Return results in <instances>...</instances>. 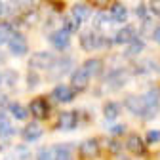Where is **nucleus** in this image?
I'll return each instance as SVG.
<instances>
[{
  "mask_svg": "<svg viewBox=\"0 0 160 160\" xmlns=\"http://www.w3.org/2000/svg\"><path fill=\"white\" fill-rule=\"evenodd\" d=\"M111 17L105 10H99L95 15H93V31L99 32V31H103V29H109L111 27Z\"/></svg>",
  "mask_w": 160,
  "mask_h": 160,
  "instance_id": "nucleus-21",
  "label": "nucleus"
},
{
  "mask_svg": "<svg viewBox=\"0 0 160 160\" xmlns=\"http://www.w3.org/2000/svg\"><path fill=\"white\" fill-rule=\"evenodd\" d=\"M8 160H31V151L27 145H17L13 147L12 154L8 156Z\"/></svg>",
  "mask_w": 160,
  "mask_h": 160,
  "instance_id": "nucleus-26",
  "label": "nucleus"
},
{
  "mask_svg": "<svg viewBox=\"0 0 160 160\" xmlns=\"http://www.w3.org/2000/svg\"><path fill=\"white\" fill-rule=\"evenodd\" d=\"M147 141L149 143H160V130H149L147 132Z\"/></svg>",
  "mask_w": 160,
  "mask_h": 160,
  "instance_id": "nucleus-34",
  "label": "nucleus"
},
{
  "mask_svg": "<svg viewBox=\"0 0 160 160\" xmlns=\"http://www.w3.org/2000/svg\"><path fill=\"white\" fill-rule=\"evenodd\" d=\"M48 42H50V46L53 50L63 52V50H67L71 46V36L65 31H61V29H55V31H52L48 34Z\"/></svg>",
  "mask_w": 160,
  "mask_h": 160,
  "instance_id": "nucleus-6",
  "label": "nucleus"
},
{
  "mask_svg": "<svg viewBox=\"0 0 160 160\" xmlns=\"http://www.w3.org/2000/svg\"><path fill=\"white\" fill-rule=\"evenodd\" d=\"M135 15L139 17V19H145L147 17H151V13H149V6L147 4H137V8H135Z\"/></svg>",
  "mask_w": 160,
  "mask_h": 160,
  "instance_id": "nucleus-32",
  "label": "nucleus"
},
{
  "mask_svg": "<svg viewBox=\"0 0 160 160\" xmlns=\"http://www.w3.org/2000/svg\"><path fill=\"white\" fill-rule=\"evenodd\" d=\"M120 160H128V158H124V156H120Z\"/></svg>",
  "mask_w": 160,
  "mask_h": 160,
  "instance_id": "nucleus-41",
  "label": "nucleus"
},
{
  "mask_svg": "<svg viewBox=\"0 0 160 160\" xmlns=\"http://www.w3.org/2000/svg\"><path fill=\"white\" fill-rule=\"evenodd\" d=\"M53 61H55V55L52 52L42 50V52H36V53L31 55V59H29V69L34 71V72L36 71H48L53 65Z\"/></svg>",
  "mask_w": 160,
  "mask_h": 160,
  "instance_id": "nucleus-3",
  "label": "nucleus"
},
{
  "mask_svg": "<svg viewBox=\"0 0 160 160\" xmlns=\"http://www.w3.org/2000/svg\"><path fill=\"white\" fill-rule=\"evenodd\" d=\"M137 38V31H135V27H132V25H126V27H120L116 32H114V44H120V46H128L132 40H135Z\"/></svg>",
  "mask_w": 160,
  "mask_h": 160,
  "instance_id": "nucleus-8",
  "label": "nucleus"
},
{
  "mask_svg": "<svg viewBox=\"0 0 160 160\" xmlns=\"http://www.w3.org/2000/svg\"><path fill=\"white\" fill-rule=\"evenodd\" d=\"M36 160H53V149H52V147H42V149H38Z\"/></svg>",
  "mask_w": 160,
  "mask_h": 160,
  "instance_id": "nucleus-31",
  "label": "nucleus"
},
{
  "mask_svg": "<svg viewBox=\"0 0 160 160\" xmlns=\"http://www.w3.org/2000/svg\"><path fill=\"white\" fill-rule=\"evenodd\" d=\"M124 105H126V109H128L132 114H135V116H141V114H143V99H141V95H139V93H130V95H126Z\"/></svg>",
  "mask_w": 160,
  "mask_h": 160,
  "instance_id": "nucleus-14",
  "label": "nucleus"
},
{
  "mask_svg": "<svg viewBox=\"0 0 160 160\" xmlns=\"http://www.w3.org/2000/svg\"><path fill=\"white\" fill-rule=\"evenodd\" d=\"M90 84V76L86 74V71L82 67H78L71 72V88L74 92H80V90H86Z\"/></svg>",
  "mask_w": 160,
  "mask_h": 160,
  "instance_id": "nucleus-9",
  "label": "nucleus"
},
{
  "mask_svg": "<svg viewBox=\"0 0 160 160\" xmlns=\"http://www.w3.org/2000/svg\"><path fill=\"white\" fill-rule=\"evenodd\" d=\"M42 135H44V130H42V126H40L36 120H32V122L25 124V128L21 130V137L25 139V141H29V143L38 141Z\"/></svg>",
  "mask_w": 160,
  "mask_h": 160,
  "instance_id": "nucleus-10",
  "label": "nucleus"
},
{
  "mask_svg": "<svg viewBox=\"0 0 160 160\" xmlns=\"http://www.w3.org/2000/svg\"><path fill=\"white\" fill-rule=\"evenodd\" d=\"M112 42L111 38L103 36L101 32H95V31H84L80 34V48L84 52H95V50H103Z\"/></svg>",
  "mask_w": 160,
  "mask_h": 160,
  "instance_id": "nucleus-1",
  "label": "nucleus"
},
{
  "mask_svg": "<svg viewBox=\"0 0 160 160\" xmlns=\"http://www.w3.org/2000/svg\"><path fill=\"white\" fill-rule=\"evenodd\" d=\"M126 149L130 151V152H133V154H143L145 152V145H143V139L139 137V135H130L128 139H126Z\"/></svg>",
  "mask_w": 160,
  "mask_h": 160,
  "instance_id": "nucleus-23",
  "label": "nucleus"
},
{
  "mask_svg": "<svg viewBox=\"0 0 160 160\" xmlns=\"http://www.w3.org/2000/svg\"><path fill=\"white\" fill-rule=\"evenodd\" d=\"M105 82L111 90H120V88H124L126 82H128V71L126 69H112L107 78H105Z\"/></svg>",
  "mask_w": 160,
  "mask_h": 160,
  "instance_id": "nucleus-7",
  "label": "nucleus"
},
{
  "mask_svg": "<svg viewBox=\"0 0 160 160\" xmlns=\"http://www.w3.org/2000/svg\"><path fill=\"white\" fill-rule=\"evenodd\" d=\"M124 132H126V126H124V124H114V126H111V128H109V133H111L112 137L122 135Z\"/></svg>",
  "mask_w": 160,
  "mask_h": 160,
  "instance_id": "nucleus-33",
  "label": "nucleus"
},
{
  "mask_svg": "<svg viewBox=\"0 0 160 160\" xmlns=\"http://www.w3.org/2000/svg\"><path fill=\"white\" fill-rule=\"evenodd\" d=\"M38 84H40V76H38V72L29 71V72H27V88H29V90H34Z\"/></svg>",
  "mask_w": 160,
  "mask_h": 160,
  "instance_id": "nucleus-30",
  "label": "nucleus"
},
{
  "mask_svg": "<svg viewBox=\"0 0 160 160\" xmlns=\"http://www.w3.org/2000/svg\"><path fill=\"white\" fill-rule=\"evenodd\" d=\"M82 69L86 71V74L92 78V76H101L103 74V61L97 57H90L82 63Z\"/></svg>",
  "mask_w": 160,
  "mask_h": 160,
  "instance_id": "nucleus-17",
  "label": "nucleus"
},
{
  "mask_svg": "<svg viewBox=\"0 0 160 160\" xmlns=\"http://www.w3.org/2000/svg\"><path fill=\"white\" fill-rule=\"evenodd\" d=\"M8 109H10L12 116H13L15 120H19V122H23V120H27V118H29V109H27V107H23L21 103H17V101L10 103V105H8Z\"/></svg>",
  "mask_w": 160,
  "mask_h": 160,
  "instance_id": "nucleus-25",
  "label": "nucleus"
},
{
  "mask_svg": "<svg viewBox=\"0 0 160 160\" xmlns=\"http://www.w3.org/2000/svg\"><path fill=\"white\" fill-rule=\"evenodd\" d=\"M78 112H74V111H65V112H61L59 114V118H57V128L59 130H74L76 126H78Z\"/></svg>",
  "mask_w": 160,
  "mask_h": 160,
  "instance_id": "nucleus-13",
  "label": "nucleus"
},
{
  "mask_svg": "<svg viewBox=\"0 0 160 160\" xmlns=\"http://www.w3.org/2000/svg\"><path fill=\"white\" fill-rule=\"evenodd\" d=\"M145 50V40L143 38H135V40H132V42L126 46V50H124V57H135V55H139Z\"/></svg>",
  "mask_w": 160,
  "mask_h": 160,
  "instance_id": "nucleus-24",
  "label": "nucleus"
},
{
  "mask_svg": "<svg viewBox=\"0 0 160 160\" xmlns=\"http://www.w3.org/2000/svg\"><path fill=\"white\" fill-rule=\"evenodd\" d=\"M8 50L12 55L15 57H23L29 52V42H27V36L21 32H13V36L8 40Z\"/></svg>",
  "mask_w": 160,
  "mask_h": 160,
  "instance_id": "nucleus-5",
  "label": "nucleus"
},
{
  "mask_svg": "<svg viewBox=\"0 0 160 160\" xmlns=\"http://www.w3.org/2000/svg\"><path fill=\"white\" fill-rule=\"evenodd\" d=\"M48 111H50V105L46 103V99H42V97L32 99L31 105H29V112H32L34 118H38V120L46 118V116H48Z\"/></svg>",
  "mask_w": 160,
  "mask_h": 160,
  "instance_id": "nucleus-16",
  "label": "nucleus"
},
{
  "mask_svg": "<svg viewBox=\"0 0 160 160\" xmlns=\"http://www.w3.org/2000/svg\"><path fill=\"white\" fill-rule=\"evenodd\" d=\"M107 13H109V17H111L112 23H126V21H128V15H130L128 8H126L124 4H120V2L112 4Z\"/></svg>",
  "mask_w": 160,
  "mask_h": 160,
  "instance_id": "nucleus-15",
  "label": "nucleus"
},
{
  "mask_svg": "<svg viewBox=\"0 0 160 160\" xmlns=\"http://www.w3.org/2000/svg\"><path fill=\"white\" fill-rule=\"evenodd\" d=\"M0 86H2V74H0Z\"/></svg>",
  "mask_w": 160,
  "mask_h": 160,
  "instance_id": "nucleus-40",
  "label": "nucleus"
},
{
  "mask_svg": "<svg viewBox=\"0 0 160 160\" xmlns=\"http://www.w3.org/2000/svg\"><path fill=\"white\" fill-rule=\"evenodd\" d=\"M141 99H143V114H141V118L143 120H152L160 111V90L158 88H149L141 95Z\"/></svg>",
  "mask_w": 160,
  "mask_h": 160,
  "instance_id": "nucleus-2",
  "label": "nucleus"
},
{
  "mask_svg": "<svg viewBox=\"0 0 160 160\" xmlns=\"http://www.w3.org/2000/svg\"><path fill=\"white\" fill-rule=\"evenodd\" d=\"M120 147H122V145H120V143L116 141V139L109 141V151H111V152H120Z\"/></svg>",
  "mask_w": 160,
  "mask_h": 160,
  "instance_id": "nucleus-37",
  "label": "nucleus"
},
{
  "mask_svg": "<svg viewBox=\"0 0 160 160\" xmlns=\"http://www.w3.org/2000/svg\"><path fill=\"white\" fill-rule=\"evenodd\" d=\"M158 69V65L152 61V59H143V61H139L137 65H135V71H137V74H147V72H154Z\"/></svg>",
  "mask_w": 160,
  "mask_h": 160,
  "instance_id": "nucleus-28",
  "label": "nucleus"
},
{
  "mask_svg": "<svg viewBox=\"0 0 160 160\" xmlns=\"http://www.w3.org/2000/svg\"><path fill=\"white\" fill-rule=\"evenodd\" d=\"M4 105H8V97L6 95H0V107H4Z\"/></svg>",
  "mask_w": 160,
  "mask_h": 160,
  "instance_id": "nucleus-39",
  "label": "nucleus"
},
{
  "mask_svg": "<svg viewBox=\"0 0 160 160\" xmlns=\"http://www.w3.org/2000/svg\"><path fill=\"white\" fill-rule=\"evenodd\" d=\"M78 27H80V23H76L71 15H65V17H63V29H61V31H65L69 36H71L72 32H76Z\"/></svg>",
  "mask_w": 160,
  "mask_h": 160,
  "instance_id": "nucleus-29",
  "label": "nucleus"
},
{
  "mask_svg": "<svg viewBox=\"0 0 160 160\" xmlns=\"http://www.w3.org/2000/svg\"><path fill=\"white\" fill-rule=\"evenodd\" d=\"M72 143H59L53 147V160H72Z\"/></svg>",
  "mask_w": 160,
  "mask_h": 160,
  "instance_id": "nucleus-20",
  "label": "nucleus"
},
{
  "mask_svg": "<svg viewBox=\"0 0 160 160\" xmlns=\"http://www.w3.org/2000/svg\"><path fill=\"white\" fill-rule=\"evenodd\" d=\"M71 17L74 19L76 23L88 21V19L92 17V6L86 4V2H76V4H72V8H71Z\"/></svg>",
  "mask_w": 160,
  "mask_h": 160,
  "instance_id": "nucleus-11",
  "label": "nucleus"
},
{
  "mask_svg": "<svg viewBox=\"0 0 160 160\" xmlns=\"http://www.w3.org/2000/svg\"><path fill=\"white\" fill-rule=\"evenodd\" d=\"M13 25L10 21H2L0 23V46L2 44H8V40L13 36Z\"/></svg>",
  "mask_w": 160,
  "mask_h": 160,
  "instance_id": "nucleus-27",
  "label": "nucleus"
},
{
  "mask_svg": "<svg viewBox=\"0 0 160 160\" xmlns=\"http://www.w3.org/2000/svg\"><path fill=\"white\" fill-rule=\"evenodd\" d=\"M52 97L59 103H71L74 99V90L71 86H67V84H57L53 88V92H52Z\"/></svg>",
  "mask_w": 160,
  "mask_h": 160,
  "instance_id": "nucleus-12",
  "label": "nucleus"
},
{
  "mask_svg": "<svg viewBox=\"0 0 160 160\" xmlns=\"http://www.w3.org/2000/svg\"><path fill=\"white\" fill-rule=\"evenodd\" d=\"M80 154H82L84 158H93L97 156L99 152V143H97V139H86V141L80 143Z\"/></svg>",
  "mask_w": 160,
  "mask_h": 160,
  "instance_id": "nucleus-19",
  "label": "nucleus"
},
{
  "mask_svg": "<svg viewBox=\"0 0 160 160\" xmlns=\"http://www.w3.org/2000/svg\"><path fill=\"white\" fill-rule=\"evenodd\" d=\"M15 133L17 132H15V128L12 124V120L8 118L6 111H0V139H10Z\"/></svg>",
  "mask_w": 160,
  "mask_h": 160,
  "instance_id": "nucleus-18",
  "label": "nucleus"
},
{
  "mask_svg": "<svg viewBox=\"0 0 160 160\" xmlns=\"http://www.w3.org/2000/svg\"><path fill=\"white\" fill-rule=\"evenodd\" d=\"M103 116H105L107 122H114L120 116V103L118 101H107L103 105Z\"/></svg>",
  "mask_w": 160,
  "mask_h": 160,
  "instance_id": "nucleus-22",
  "label": "nucleus"
},
{
  "mask_svg": "<svg viewBox=\"0 0 160 160\" xmlns=\"http://www.w3.org/2000/svg\"><path fill=\"white\" fill-rule=\"evenodd\" d=\"M72 67H74L72 57H55L53 65L48 69V74H50V78H61L67 72H72Z\"/></svg>",
  "mask_w": 160,
  "mask_h": 160,
  "instance_id": "nucleus-4",
  "label": "nucleus"
},
{
  "mask_svg": "<svg viewBox=\"0 0 160 160\" xmlns=\"http://www.w3.org/2000/svg\"><path fill=\"white\" fill-rule=\"evenodd\" d=\"M152 38H154L156 44H160V25H156V27L152 29Z\"/></svg>",
  "mask_w": 160,
  "mask_h": 160,
  "instance_id": "nucleus-38",
  "label": "nucleus"
},
{
  "mask_svg": "<svg viewBox=\"0 0 160 160\" xmlns=\"http://www.w3.org/2000/svg\"><path fill=\"white\" fill-rule=\"evenodd\" d=\"M149 13L151 17H160V2H149Z\"/></svg>",
  "mask_w": 160,
  "mask_h": 160,
  "instance_id": "nucleus-35",
  "label": "nucleus"
},
{
  "mask_svg": "<svg viewBox=\"0 0 160 160\" xmlns=\"http://www.w3.org/2000/svg\"><path fill=\"white\" fill-rule=\"evenodd\" d=\"M4 78H6V82H8L10 86H13L15 80H17V72H15V71H6V74L2 76V80H4Z\"/></svg>",
  "mask_w": 160,
  "mask_h": 160,
  "instance_id": "nucleus-36",
  "label": "nucleus"
}]
</instances>
